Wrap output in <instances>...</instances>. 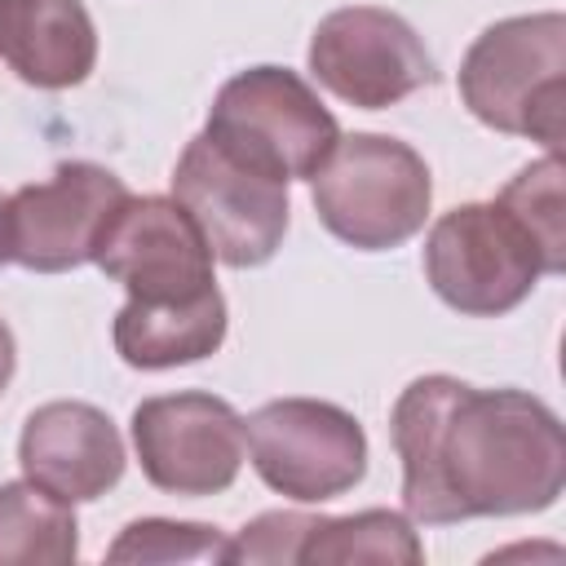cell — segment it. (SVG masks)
Segmentation results:
<instances>
[{
  "mask_svg": "<svg viewBox=\"0 0 566 566\" xmlns=\"http://www.w3.org/2000/svg\"><path fill=\"white\" fill-rule=\"evenodd\" d=\"M212 248L195 217L168 195H128L106 221L93 265L115 279L133 310H190L217 301Z\"/></svg>",
  "mask_w": 566,
  "mask_h": 566,
  "instance_id": "obj_6",
  "label": "cell"
},
{
  "mask_svg": "<svg viewBox=\"0 0 566 566\" xmlns=\"http://www.w3.org/2000/svg\"><path fill=\"white\" fill-rule=\"evenodd\" d=\"M230 539L208 522H172V517H137L128 522L106 562H226Z\"/></svg>",
  "mask_w": 566,
  "mask_h": 566,
  "instance_id": "obj_17",
  "label": "cell"
},
{
  "mask_svg": "<svg viewBox=\"0 0 566 566\" xmlns=\"http://www.w3.org/2000/svg\"><path fill=\"white\" fill-rule=\"evenodd\" d=\"M128 433L146 482L168 495H221L243 469V416L203 389L137 402Z\"/></svg>",
  "mask_w": 566,
  "mask_h": 566,
  "instance_id": "obj_10",
  "label": "cell"
},
{
  "mask_svg": "<svg viewBox=\"0 0 566 566\" xmlns=\"http://www.w3.org/2000/svg\"><path fill=\"white\" fill-rule=\"evenodd\" d=\"M256 478L292 504H327L367 478V433L323 398H274L243 420Z\"/></svg>",
  "mask_w": 566,
  "mask_h": 566,
  "instance_id": "obj_7",
  "label": "cell"
},
{
  "mask_svg": "<svg viewBox=\"0 0 566 566\" xmlns=\"http://www.w3.org/2000/svg\"><path fill=\"white\" fill-rule=\"evenodd\" d=\"M310 199L345 248L389 252L424 230L433 177L416 146L389 133H349L310 177Z\"/></svg>",
  "mask_w": 566,
  "mask_h": 566,
  "instance_id": "obj_3",
  "label": "cell"
},
{
  "mask_svg": "<svg viewBox=\"0 0 566 566\" xmlns=\"http://www.w3.org/2000/svg\"><path fill=\"white\" fill-rule=\"evenodd\" d=\"M314 526V513H296V509H270L261 517H252L234 539H230V557L226 562H265V566H283L301 557V544Z\"/></svg>",
  "mask_w": 566,
  "mask_h": 566,
  "instance_id": "obj_19",
  "label": "cell"
},
{
  "mask_svg": "<svg viewBox=\"0 0 566 566\" xmlns=\"http://www.w3.org/2000/svg\"><path fill=\"white\" fill-rule=\"evenodd\" d=\"M172 199L195 217L212 256L230 270L265 265L287 234V181L239 164L208 133H195L172 168Z\"/></svg>",
  "mask_w": 566,
  "mask_h": 566,
  "instance_id": "obj_8",
  "label": "cell"
},
{
  "mask_svg": "<svg viewBox=\"0 0 566 566\" xmlns=\"http://www.w3.org/2000/svg\"><path fill=\"white\" fill-rule=\"evenodd\" d=\"M75 504L40 491L35 482H0V562L66 566L80 557Z\"/></svg>",
  "mask_w": 566,
  "mask_h": 566,
  "instance_id": "obj_15",
  "label": "cell"
},
{
  "mask_svg": "<svg viewBox=\"0 0 566 566\" xmlns=\"http://www.w3.org/2000/svg\"><path fill=\"white\" fill-rule=\"evenodd\" d=\"M402 513L420 526L544 513L566 491V429L526 389H478L460 376H416L394 411Z\"/></svg>",
  "mask_w": 566,
  "mask_h": 566,
  "instance_id": "obj_1",
  "label": "cell"
},
{
  "mask_svg": "<svg viewBox=\"0 0 566 566\" xmlns=\"http://www.w3.org/2000/svg\"><path fill=\"white\" fill-rule=\"evenodd\" d=\"M230 314H226V296L190 305V310H133L119 305L111 340L115 354L137 367V371H168V367H186L199 358H212L226 340Z\"/></svg>",
  "mask_w": 566,
  "mask_h": 566,
  "instance_id": "obj_14",
  "label": "cell"
},
{
  "mask_svg": "<svg viewBox=\"0 0 566 566\" xmlns=\"http://www.w3.org/2000/svg\"><path fill=\"white\" fill-rule=\"evenodd\" d=\"M128 199L124 177L93 159H66L49 181H31L9 195L4 230L9 261L35 274H66L88 265L115 208Z\"/></svg>",
  "mask_w": 566,
  "mask_h": 566,
  "instance_id": "obj_11",
  "label": "cell"
},
{
  "mask_svg": "<svg viewBox=\"0 0 566 566\" xmlns=\"http://www.w3.org/2000/svg\"><path fill=\"white\" fill-rule=\"evenodd\" d=\"M455 84L478 124L557 150L566 137V13L491 22L464 49Z\"/></svg>",
  "mask_w": 566,
  "mask_h": 566,
  "instance_id": "obj_2",
  "label": "cell"
},
{
  "mask_svg": "<svg viewBox=\"0 0 566 566\" xmlns=\"http://www.w3.org/2000/svg\"><path fill=\"white\" fill-rule=\"evenodd\" d=\"M124 460L128 455L115 420L80 398L35 407L18 433L22 478L66 504H88L106 495L124 478Z\"/></svg>",
  "mask_w": 566,
  "mask_h": 566,
  "instance_id": "obj_12",
  "label": "cell"
},
{
  "mask_svg": "<svg viewBox=\"0 0 566 566\" xmlns=\"http://www.w3.org/2000/svg\"><path fill=\"white\" fill-rule=\"evenodd\" d=\"M305 566H345V562H389V566H420L424 544L407 513L394 509H363L345 517H314L301 557Z\"/></svg>",
  "mask_w": 566,
  "mask_h": 566,
  "instance_id": "obj_16",
  "label": "cell"
},
{
  "mask_svg": "<svg viewBox=\"0 0 566 566\" xmlns=\"http://www.w3.org/2000/svg\"><path fill=\"white\" fill-rule=\"evenodd\" d=\"M0 57L31 88H75L97 66V27L84 0H0Z\"/></svg>",
  "mask_w": 566,
  "mask_h": 566,
  "instance_id": "obj_13",
  "label": "cell"
},
{
  "mask_svg": "<svg viewBox=\"0 0 566 566\" xmlns=\"http://www.w3.org/2000/svg\"><path fill=\"white\" fill-rule=\"evenodd\" d=\"M13 367H18V345H13L9 323L0 318V394H4V389H9V380H13Z\"/></svg>",
  "mask_w": 566,
  "mask_h": 566,
  "instance_id": "obj_20",
  "label": "cell"
},
{
  "mask_svg": "<svg viewBox=\"0 0 566 566\" xmlns=\"http://www.w3.org/2000/svg\"><path fill=\"white\" fill-rule=\"evenodd\" d=\"M544 274H562V265L504 199L460 203L429 226L424 279L433 296L464 318L517 310Z\"/></svg>",
  "mask_w": 566,
  "mask_h": 566,
  "instance_id": "obj_4",
  "label": "cell"
},
{
  "mask_svg": "<svg viewBox=\"0 0 566 566\" xmlns=\"http://www.w3.org/2000/svg\"><path fill=\"white\" fill-rule=\"evenodd\" d=\"M504 199L526 226L531 234L544 243V252L566 270V199H562V155L548 150L544 159L517 168V177L504 181V190L495 195Z\"/></svg>",
  "mask_w": 566,
  "mask_h": 566,
  "instance_id": "obj_18",
  "label": "cell"
},
{
  "mask_svg": "<svg viewBox=\"0 0 566 566\" xmlns=\"http://www.w3.org/2000/svg\"><path fill=\"white\" fill-rule=\"evenodd\" d=\"M203 133L239 164L279 181H310L340 142V124L318 93L274 62L230 75L208 106Z\"/></svg>",
  "mask_w": 566,
  "mask_h": 566,
  "instance_id": "obj_5",
  "label": "cell"
},
{
  "mask_svg": "<svg viewBox=\"0 0 566 566\" xmlns=\"http://www.w3.org/2000/svg\"><path fill=\"white\" fill-rule=\"evenodd\" d=\"M4 203H9V199L0 195V265L9 261V230H4Z\"/></svg>",
  "mask_w": 566,
  "mask_h": 566,
  "instance_id": "obj_21",
  "label": "cell"
},
{
  "mask_svg": "<svg viewBox=\"0 0 566 566\" xmlns=\"http://www.w3.org/2000/svg\"><path fill=\"white\" fill-rule=\"evenodd\" d=\"M310 75L358 111H385L438 80V66L416 27L380 4H345L318 18L310 49Z\"/></svg>",
  "mask_w": 566,
  "mask_h": 566,
  "instance_id": "obj_9",
  "label": "cell"
}]
</instances>
